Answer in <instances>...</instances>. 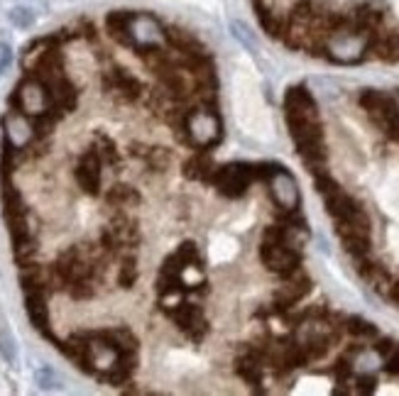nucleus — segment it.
Segmentation results:
<instances>
[{
	"label": "nucleus",
	"instance_id": "aec40b11",
	"mask_svg": "<svg viewBox=\"0 0 399 396\" xmlns=\"http://www.w3.org/2000/svg\"><path fill=\"white\" fill-rule=\"evenodd\" d=\"M378 389V377L365 372V375H355L353 380V394H373Z\"/></svg>",
	"mask_w": 399,
	"mask_h": 396
},
{
	"label": "nucleus",
	"instance_id": "6e6552de",
	"mask_svg": "<svg viewBox=\"0 0 399 396\" xmlns=\"http://www.w3.org/2000/svg\"><path fill=\"white\" fill-rule=\"evenodd\" d=\"M233 372H236L243 384H248L250 392L265 394V355H262V350L253 340L238 347L236 357H233Z\"/></svg>",
	"mask_w": 399,
	"mask_h": 396
},
{
	"label": "nucleus",
	"instance_id": "7ed1b4c3",
	"mask_svg": "<svg viewBox=\"0 0 399 396\" xmlns=\"http://www.w3.org/2000/svg\"><path fill=\"white\" fill-rule=\"evenodd\" d=\"M358 106L368 113L373 125L387 140L395 142L399 132V103L392 93H385L380 88H363L358 93Z\"/></svg>",
	"mask_w": 399,
	"mask_h": 396
},
{
	"label": "nucleus",
	"instance_id": "f03ea898",
	"mask_svg": "<svg viewBox=\"0 0 399 396\" xmlns=\"http://www.w3.org/2000/svg\"><path fill=\"white\" fill-rule=\"evenodd\" d=\"M174 135L181 145H186L189 149H206V152L216 149L226 137L218 106H196L193 103L184 128L174 132Z\"/></svg>",
	"mask_w": 399,
	"mask_h": 396
},
{
	"label": "nucleus",
	"instance_id": "6ab92c4d",
	"mask_svg": "<svg viewBox=\"0 0 399 396\" xmlns=\"http://www.w3.org/2000/svg\"><path fill=\"white\" fill-rule=\"evenodd\" d=\"M142 162H145L150 171H155V174H164L172 166V152L164 147H150L145 157H142Z\"/></svg>",
	"mask_w": 399,
	"mask_h": 396
},
{
	"label": "nucleus",
	"instance_id": "0eeeda50",
	"mask_svg": "<svg viewBox=\"0 0 399 396\" xmlns=\"http://www.w3.org/2000/svg\"><path fill=\"white\" fill-rule=\"evenodd\" d=\"M260 262L265 264L267 272H272L277 279H289L296 272L304 269V252L289 248L282 243H270V240H262L260 245Z\"/></svg>",
	"mask_w": 399,
	"mask_h": 396
},
{
	"label": "nucleus",
	"instance_id": "f8f14e48",
	"mask_svg": "<svg viewBox=\"0 0 399 396\" xmlns=\"http://www.w3.org/2000/svg\"><path fill=\"white\" fill-rule=\"evenodd\" d=\"M49 294H44V291H25V311H27V318H30V323L35 325V328L42 332L44 337H49L52 340V330H49Z\"/></svg>",
	"mask_w": 399,
	"mask_h": 396
},
{
	"label": "nucleus",
	"instance_id": "412c9836",
	"mask_svg": "<svg viewBox=\"0 0 399 396\" xmlns=\"http://www.w3.org/2000/svg\"><path fill=\"white\" fill-rule=\"evenodd\" d=\"M0 352H3V357L8 360V362H15V342L8 332L0 335Z\"/></svg>",
	"mask_w": 399,
	"mask_h": 396
},
{
	"label": "nucleus",
	"instance_id": "423d86ee",
	"mask_svg": "<svg viewBox=\"0 0 399 396\" xmlns=\"http://www.w3.org/2000/svg\"><path fill=\"white\" fill-rule=\"evenodd\" d=\"M159 308L174 320L176 328L184 332L191 342L198 345V342L206 340L208 318H206V311L198 303H191L186 298H176V301H169V303H159Z\"/></svg>",
	"mask_w": 399,
	"mask_h": 396
},
{
	"label": "nucleus",
	"instance_id": "dca6fc26",
	"mask_svg": "<svg viewBox=\"0 0 399 396\" xmlns=\"http://www.w3.org/2000/svg\"><path fill=\"white\" fill-rule=\"evenodd\" d=\"M345 335L350 340H363V342H373L375 337H380V330L375 323L365 320L363 315H345Z\"/></svg>",
	"mask_w": 399,
	"mask_h": 396
},
{
	"label": "nucleus",
	"instance_id": "f257e3e1",
	"mask_svg": "<svg viewBox=\"0 0 399 396\" xmlns=\"http://www.w3.org/2000/svg\"><path fill=\"white\" fill-rule=\"evenodd\" d=\"M284 120H287L289 135L296 147V154L311 174L326 169L328 149L323 135L318 103L306 86H292L284 93Z\"/></svg>",
	"mask_w": 399,
	"mask_h": 396
},
{
	"label": "nucleus",
	"instance_id": "39448f33",
	"mask_svg": "<svg viewBox=\"0 0 399 396\" xmlns=\"http://www.w3.org/2000/svg\"><path fill=\"white\" fill-rule=\"evenodd\" d=\"M52 108H54V101H52V96H49V91L44 88L37 78H32L30 73H27V76L15 86L13 93H10V111L20 113V116H25L27 120L44 116V113H49Z\"/></svg>",
	"mask_w": 399,
	"mask_h": 396
},
{
	"label": "nucleus",
	"instance_id": "9b49d317",
	"mask_svg": "<svg viewBox=\"0 0 399 396\" xmlns=\"http://www.w3.org/2000/svg\"><path fill=\"white\" fill-rule=\"evenodd\" d=\"M267 186H270V198L277 210H299L301 208L299 186H296L294 176L289 174L287 169L279 171L275 179L267 181Z\"/></svg>",
	"mask_w": 399,
	"mask_h": 396
},
{
	"label": "nucleus",
	"instance_id": "4468645a",
	"mask_svg": "<svg viewBox=\"0 0 399 396\" xmlns=\"http://www.w3.org/2000/svg\"><path fill=\"white\" fill-rule=\"evenodd\" d=\"M373 350L378 352L382 372L392 380H399V340H392L387 335H380L373 340Z\"/></svg>",
	"mask_w": 399,
	"mask_h": 396
},
{
	"label": "nucleus",
	"instance_id": "20e7f679",
	"mask_svg": "<svg viewBox=\"0 0 399 396\" xmlns=\"http://www.w3.org/2000/svg\"><path fill=\"white\" fill-rule=\"evenodd\" d=\"M258 181L255 174V162H231L218 164L211 176V186L221 193V196L238 200L250 191V186Z\"/></svg>",
	"mask_w": 399,
	"mask_h": 396
},
{
	"label": "nucleus",
	"instance_id": "1a4fd4ad",
	"mask_svg": "<svg viewBox=\"0 0 399 396\" xmlns=\"http://www.w3.org/2000/svg\"><path fill=\"white\" fill-rule=\"evenodd\" d=\"M101 83H103L106 93L116 96V98H121L125 103H135L145 96V86H142L140 78L123 66L106 68L103 76H101Z\"/></svg>",
	"mask_w": 399,
	"mask_h": 396
},
{
	"label": "nucleus",
	"instance_id": "9d476101",
	"mask_svg": "<svg viewBox=\"0 0 399 396\" xmlns=\"http://www.w3.org/2000/svg\"><path fill=\"white\" fill-rule=\"evenodd\" d=\"M74 179H76L79 188L89 196H101V188H103V159L99 157L94 147H89L81 154V159L76 162L74 169Z\"/></svg>",
	"mask_w": 399,
	"mask_h": 396
},
{
	"label": "nucleus",
	"instance_id": "f3484780",
	"mask_svg": "<svg viewBox=\"0 0 399 396\" xmlns=\"http://www.w3.org/2000/svg\"><path fill=\"white\" fill-rule=\"evenodd\" d=\"M138 281V257L133 252H123L121 255V267H118V286L121 289H133Z\"/></svg>",
	"mask_w": 399,
	"mask_h": 396
},
{
	"label": "nucleus",
	"instance_id": "a211bd4d",
	"mask_svg": "<svg viewBox=\"0 0 399 396\" xmlns=\"http://www.w3.org/2000/svg\"><path fill=\"white\" fill-rule=\"evenodd\" d=\"M91 147L99 152V157L103 159V164H113V166L121 164V152H118L116 142H113L111 137L106 135V132H96Z\"/></svg>",
	"mask_w": 399,
	"mask_h": 396
},
{
	"label": "nucleus",
	"instance_id": "4be33fe9",
	"mask_svg": "<svg viewBox=\"0 0 399 396\" xmlns=\"http://www.w3.org/2000/svg\"><path fill=\"white\" fill-rule=\"evenodd\" d=\"M10 20H13L18 27H27V25H32V20H35V17H32L30 10L18 8V10H13V13H10Z\"/></svg>",
	"mask_w": 399,
	"mask_h": 396
},
{
	"label": "nucleus",
	"instance_id": "2eb2a0df",
	"mask_svg": "<svg viewBox=\"0 0 399 396\" xmlns=\"http://www.w3.org/2000/svg\"><path fill=\"white\" fill-rule=\"evenodd\" d=\"M140 191L128 183H116L106 191V203L113 208H135V205H140Z\"/></svg>",
	"mask_w": 399,
	"mask_h": 396
},
{
	"label": "nucleus",
	"instance_id": "ddd939ff",
	"mask_svg": "<svg viewBox=\"0 0 399 396\" xmlns=\"http://www.w3.org/2000/svg\"><path fill=\"white\" fill-rule=\"evenodd\" d=\"M216 166L218 164L213 162L211 152H206V149H193L189 157L184 159V164H181V174H184L189 181L211 183V176H213Z\"/></svg>",
	"mask_w": 399,
	"mask_h": 396
}]
</instances>
